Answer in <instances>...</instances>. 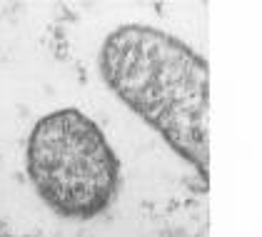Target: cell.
<instances>
[{"label": "cell", "instance_id": "cell-1", "mask_svg": "<svg viewBox=\"0 0 262 237\" xmlns=\"http://www.w3.org/2000/svg\"><path fill=\"white\" fill-rule=\"evenodd\" d=\"M98 70L107 90L207 182L210 68L200 53L160 28L127 23L102 40Z\"/></svg>", "mask_w": 262, "mask_h": 237}, {"label": "cell", "instance_id": "cell-2", "mask_svg": "<svg viewBox=\"0 0 262 237\" xmlns=\"http://www.w3.org/2000/svg\"><path fill=\"white\" fill-rule=\"evenodd\" d=\"M25 173L58 218L88 222L107 212L120 192V160L100 125L78 107L45 113L25 142Z\"/></svg>", "mask_w": 262, "mask_h": 237}, {"label": "cell", "instance_id": "cell-3", "mask_svg": "<svg viewBox=\"0 0 262 237\" xmlns=\"http://www.w3.org/2000/svg\"><path fill=\"white\" fill-rule=\"evenodd\" d=\"M0 237H30V235H13V232H0Z\"/></svg>", "mask_w": 262, "mask_h": 237}]
</instances>
